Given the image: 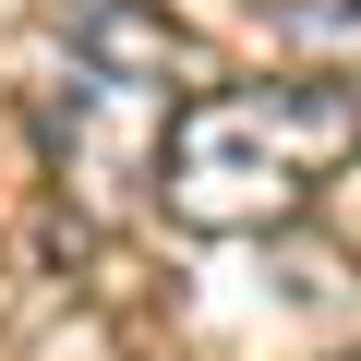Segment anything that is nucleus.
Segmentation results:
<instances>
[{
  "instance_id": "obj_1",
  "label": "nucleus",
  "mask_w": 361,
  "mask_h": 361,
  "mask_svg": "<svg viewBox=\"0 0 361 361\" xmlns=\"http://www.w3.org/2000/svg\"><path fill=\"white\" fill-rule=\"evenodd\" d=\"M361 157V85L289 73V85H217L157 133V205L180 229H289L325 180Z\"/></svg>"
},
{
  "instance_id": "obj_2",
  "label": "nucleus",
  "mask_w": 361,
  "mask_h": 361,
  "mask_svg": "<svg viewBox=\"0 0 361 361\" xmlns=\"http://www.w3.org/2000/svg\"><path fill=\"white\" fill-rule=\"evenodd\" d=\"M49 37L73 49V73L97 85H133V97H217V61L180 37L169 13H145V0H49Z\"/></svg>"
},
{
  "instance_id": "obj_3",
  "label": "nucleus",
  "mask_w": 361,
  "mask_h": 361,
  "mask_svg": "<svg viewBox=\"0 0 361 361\" xmlns=\"http://www.w3.org/2000/svg\"><path fill=\"white\" fill-rule=\"evenodd\" d=\"M289 37H301V49H349V61H361V0H289Z\"/></svg>"
},
{
  "instance_id": "obj_4",
  "label": "nucleus",
  "mask_w": 361,
  "mask_h": 361,
  "mask_svg": "<svg viewBox=\"0 0 361 361\" xmlns=\"http://www.w3.org/2000/svg\"><path fill=\"white\" fill-rule=\"evenodd\" d=\"M337 361H361V349H337Z\"/></svg>"
}]
</instances>
